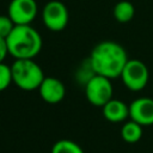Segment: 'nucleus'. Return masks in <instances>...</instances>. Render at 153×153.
Masks as SVG:
<instances>
[{"label": "nucleus", "mask_w": 153, "mask_h": 153, "mask_svg": "<svg viewBox=\"0 0 153 153\" xmlns=\"http://www.w3.org/2000/svg\"><path fill=\"white\" fill-rule=\"evenodd\" d=\"M69 14L65 4L59 0H51L45 4L42 11V20L45 27L53 32L62 31L68 24Z\"/></svg>", "instance_id": "nucleus-6"}, {"label": "nucleus", "mask_w": 153, "mask_h": 153, "mask_svg": "<svg viewBox=\"0 0 153 153\" xmlns=\"http://www.w3.org/2000/svg\"><path fill=\"white\" fill-rule=\"evenodd\" d=\"M38 12L36 0H11L7 16L14 25H31Z\"/></svg>", "instance_id": "nucleus-7"}, {"label": "nucleus", "mask_w": 153, "mask_h": 153, "mask_svg": "<svg viewBox=\"0 0 153 153\" xmlns=\"http://www.w3.org/2000/svg\"><path fill=\"white\" fill-rule=\"evenodd\" d=\"M134 5L127 0L118 1L114 7V18L118 23H128L134 18Z\"/></svg>", "instance_id": "nucleus-12"}, {"label": "nucleus", "mask_w": 153, "mask_h": 153, "mask_svg": "<svg viewBox=\"0 0 153 153\" xmlns=\"http://www.w3.org/2000/svg\"><path fill=\"white\" fill-rule=\"evenodd\" d=\"M128 59L127 51L121 44L112 41H103L92 49L88 61L96 74L112 80L121 75Z\"/></svg>", "instance_id": "nucleus-1"}, {"label": "nucleus", "mask_w": 153, "mask_h": 153, "mask_svg": "<svg viewBox=\"0 0 153 153\" xmlns=\"http://www.w3.org/2000/svg\"><path fill=\"white\" fill-rule=\"evenodd\" d=\"M121 136L128 143H135L142 137V126L130 120L127 121L121 128Z\"/></svg>", "instance_id": "nucleus-11"}, {"label": "nucleus", "mask_w": 153, "mask_h": 153, "mask_svg": "<svg viewBox=\"0 0 153 153\" xmlns=\"http://www.w3.org/2000/svg\"><path fill=\"white\" fill-rule=\"evenodd\" d=\"M120 76L128 90L137 92L146 87L149 78V72L147 66L142 61L136 59H128Z\"/></svg>", "instance_id": "nucleus-4"}, {"label": "nucleus", "mask_w": 153, "mask_h": 153, "mask_svg": "<svg viewBox=\"0 0 153 153\" xmlns=\"http://www.w3.org/2000/svg\"><path fill=\"white\" fill-rule=\"evenodd\" d=\"M12 81L14 85L23 91L38 90L42 84L44 73L39 65L33 59H19L14 60L11 65Z\"/></svg>", "instance_id": "nucleus-3"}, {"label": "nucleus", "mask_w": 153, "mask_h": 153, "mask_svg": "<svg viewBox=\"0 0 153 153\" xmlns=\"http://www.w3.org/2000/svg\"><path fill=\"white\" fill-rule=\"evenodd\" d=\"M41 98L48 104L60 103L66 94V87L63 82L54 76H45L38 87Z\"/></svg>", "instance_id": "nucleus-9"}, {"label": "nucleus", "mask_w": 153, "mask_h": 153, "mask_svg": "<svg viewBox=\"0 0 153 153\" xmlns=\"http://www.w3.org/2000/svg\"><path fill=\"white\" fill-rule=\"evenodd\" d=\"M12 81V72H11V66H7L6 63L1 62L0 63V92L5 91Z\"/></svg>", "instance_id": "nucleus-14"}, {"label": "nucleus", "mask_w": 153, "mask_h": 153, "mask_svg": "<svg viewBox=\"0 0 153 153\" xmlns=\"http://www.w3.org/2000/svg\"><path fill=\"white\" fill-rule=\"evenodd\" d=\"M102 109L105 120L112 123L123 122L129 117V105L120 99H110Z\"/></svg>", "instance_id": "nucleus-10"}, {"label": "nucleus", "mask_w": 153, "mask_h": 153, "mask_svg": "<svg viewBox=\"0 0 153 153\" xmlns=\"http://www.w3.org/2000/svg\"><path fill=\"white\" fill-rule=\"evenodd\" d=\"M51 153H84V151L76 142L68 139H62L54 143Z\"/></svg>", "instance_id": "nucleus-13"}, {"label": "nucleus", "mask_w": 153, "mask_h": 153, "mask_svg": "<svg viewBox=\"0 0 153 153\" xmlns=\"http://www.w3.org/2000/svg\"><path fill=\"white\" fill-rule=\"evenodd\" d=\"M84 86L86 99L94 106L103 108L110 99H112L114 88L111 79L106 76L94 74Z\"/></svg>", "instance_id": "nucleus-5"}, {"label": "nucleus", "mask_w": 153, "mask_h": 153, "mask_svg": "<svg viewBox=\"0 0 153 153\" xmlns=\"http://www.w3.org/2000/svg\"><path fill=\"white\" fill-rule=\"evenodd\" d=\"M7 55H8V49H7L6 39L0 37V63L4 62V60L6 59Z\"/></svg>", "instance_id": "nucleus-16"}, {"label": "nucleus", "mask_w": 153, "mask_h": 153, "mask_svg": "<svg viewBox=\"0 0 153 153\" xmlns=\"http://www.w3.org/2000/svg\"><path fill=\"white\" fill-rule=\"evenodd\" d=\"M8 55L14 60L33 59L42 49V37L31 25H16L6 38Z\"/></svg>", "instance_id": "nucleus-2"}, {"label": "nucleus", "mask_w": 153, "mask_h": 153, "mask_svg": "<svg viewBox=\"0 0 153 153\" xmlns=\"http://www.w3.org/2000/svg\"><path fill=\"white\" fill-rule=\"evenodd\" d=\"M129 117L140 126L153 124V99L140 97L129 104Z\"/></svg>", "instance_id": "nucleus-8"}, {"label": "nucleus", "mask_w": 153, "mask_h": 153, "mask_svg": "<svg viewBox=\"0 0 153 153\" xmlns=\"http://www.w3.org/2000/svg\"><path fill=\"white\" fill-rule=\"evenodd\" d=\"M14 23L12 22V19L6 14H0V37L2 38H7L8 35L12 32V30L14 29Z\"/></svg>", "instance_id": "nucleus-15"}]
</instances>
